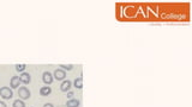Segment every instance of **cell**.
I'll list each match as a JSON object with an SVG mask.
<instances>
[{
  "label": "cell",
  "instance_id": "6da1fadb",
  "mask_svg": "<svg viewBox=\"0 0 192 107\" xmlns=\"http://www.w3.org/2000/svg\"><path fill=\"white\" fill-rule=\"evenodd\" d=\"M0 96L5 100H10L13 98V90H12V88H9V87H1L0 88Z\"/></svg>",
  "mask_w": 192,
  "mask_h": 107
},
{
  "label": "cell",
  "instance_id": "7a4b0ae2",
  "mask_svg": "<svg viewBox=\"0 0 192 107\" xmlns=\"http://www.w3.org/2000/svg\"><path fill=\"white\" fill-rule=\"evenodd\" d=\"M18 96L20 98V100H28L30 96H31V93L30 90L27 88V87H19L18 88Z\"/></svg>",
  "mask_w": 192,
  "mask_h": 107
},
{
  "label": "cell",
  "instance_id": "3957f363",
  "mask_svg": "<svg viewBox=\"0 0 192 107\" xmlns=\"http://www.w3.org/2000/svg\"><path fill=\"white\" fill-rule=\"evenodd\" d=\"M42 81H43L47 86L52 85V83H53V81H54V77H53L52 73H49V71H44V73L42 74Z\"/></svg>",
  "mask_w": 192,
  "mask_h": 107
},
{
  "label": "cell",
  "instance_id": "277c9868",
  "mask_svg": "<svg viewBox=\"0 0 192 107\" xmlns=\"http://www.w3.org/2000/svg\"><path fill=\"white\" fill-rule=\"evenodd\" d=\"M53 77L58 81H64L66 79V71L62 70V69H55L54 74H53Z\"/></svg>",
  "mask_w": 192,
  "mask_h": 107
},
{
  "label": "cell",
  "instance_id": "5b68a950",
  "mask_svg": "<svg viewBox=\"0 0 192 107\" xmlns=\"http://www.w3.org/2000/svg\"><path fill=\"white\" fill-rule=\"evenodd\" d=\"M71 87H72V82L70 80H64L60 85V90L64 93H67V92H70Z\"/></svg>",
  "mask_w": 192,
  "mask_h": 107
},
{
  "label": "cell",
  "instance_id": "8992f818",
  "mask_svg": "<svg viewBox=\"0 0 192 107\" xmlns=\"http://www.w3.org/2000/svg\"><path fill=\"white\" fill-rule=\"evenodd\" d=\"M19 79H20V82L24 83V85H28V83L31 82V76H30V74H29V73H25V71L20 74Z\"/></svg>",
  "mask_w": 192,
  "mask_h": 107
},
{
  "label": "cell",
  "instance_id": "52a82bcc",
  "mask_svg": "<svg viewBox=\"0 0 192 107\" xmlns=\"http://www.w3.org/2000/svg\"><path fill=\"white\" fill-rule=\"evenodd\" d=\"M22 82H20V79H19V76H12V79H11V81H10V87L11 88H19V85H20Z\"/></svg>",
  "mask_w": 192,
  "mask_h": 107
},
{
  "label": "cell",
  "instance_id": "ba28073f",
  "mask_svg": "<svg viewBox=\"0 0 192 107\" xmlns=\"http://www.w3.org/2000/svg\"><path fill=\"white\" fill-rule=\"evenodd\" d=\"M52 93V88L49 86H43L40 88V95L41 96H48Z\"/></svg>",
  "mask_w": 192,
  "mask_h": 107
},
{
  "label": "cell",
  "instance_id": "9c48e42d",
  "mask_svg": "<svg viewBox=\"0 0 192 107\" xmlns=\"http://www.w3.org/2000/svg\"><path fill=\"white\" fill-rule=\"evenodd\" d=\"M80 105V101L78 100V99H69L67 101H66V107H79Z\"/></svg>",
  "mask_w": 192,
  "mask_h": 107
},
{
  "label": "cell",
  "instance_id": "30bf717a",
  "mask_svg": "<svg viewBox=\"0 0 192 107\" xmlns=\"http://www.w3.org/2000/svg\"><path fill=\"white\" fill-rule=\"evenodd\" d=\"M73 86H75V88H77V89L83 88V79H82V77L76 79V80L73 81Z\"/></svg>",
  "mask_w": 192,
  "mask_h": 107
},
{
  "label": "cell",
  "instance_id": "8fae6325",
  "mask_svg": "<svg viewBox=\"0 0 192 107\" xmlns=\"http://www.w3.org/2000/svg\"><path fill=\"white\" fill-rule=\"evenodd\" d=\"M12 107H27L25 106V102L23 100H15L13 104H12Z\"/></svg>",
  "mask_w": 192,
  "mask_h": 107
},
{
  "label": "cell",
  "instance_id": "7c38bea8",
  "mask_svg": "<svg viewBox=\"0 0 192 107\" xmlns=\"http://www.w3.org/2000/svg\"><path fill=\"white\" fill-rule=\"evenodd\" d=\"M62 70H72L73 69V64H60L59 66Z\"/></svg>",
  "mask_w": 192,
  "mask_h": 107
},
{
  "label": "cell",
  "instance_id": "4fadbf2b",
  "mask_svg": "<svg viewBox=\"0 0 192 107\" xmlns=\"http://www.w3.org/2000/svg\"><path fill=\"white\" fill-rule=\"evenodd\" d=\"M15 68L18 73H24V69L27 68V64H16Z\"/></svg>",
  "mask_w": 192,
  "mask_h": 107
},
{
  "label": "cell",
  "instance_id": "5bb4252c",
  "mask_svg": "<svg viewBox=\"0 0 192 107\" xmlns=\"http://www.w3.org/2000/svg\"><path fill=\"white\" fill-rule=\"evenodd\" d=\"M67 98L72 99V98H73V92H69V93H67Z\"/></svg>",
  "mask_w": 192,
  "mask_h": 107
},
{
  "label": "cell",
  "instance_id": "9a60e30c",
  "mask_svg": "<svg viewBox=\"0 0 192 107\" xmlns=\"http://www.w3.org/2000/svg\"><path fill=\"white\" fill-rule=\"evenodd\" d=\"M0 107H7V105L4 101H0Z\"/></svg>",
  "mask_w": 192,
  "mask_h": 107
},
{
  "label": "cell",
  "instance_id": "2e32d148",
  "mask_svg": "<svg viewBox=\"0 0 192 107\" xmlns=\"http://www.w3.org/2000/svg\"><path fill=\"white\" fill-rule=\"evenodd\" d=\"M43 107H54V106H53V104H44Z\"/></svg>",
  "mask_w": 192,
  "mask_h": 107
}]
</instances>
